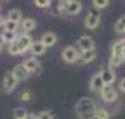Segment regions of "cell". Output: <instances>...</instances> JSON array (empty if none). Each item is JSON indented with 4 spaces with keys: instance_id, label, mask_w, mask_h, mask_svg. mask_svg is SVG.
<instances>
[{
    "instance_id": "6da1fadb",
    "label": "cell",
    "mask_w": 125,
    "mask_h": 119,
    "mask_svg": "<svg viewBox=\"0 0 125 119\" xmlns=\"http://www.w3.org/2000/svg\"><path fill=\"white\" fill-rule=\"evenodd\" d=\"M31 44H32V38L28 34L17 35L16 39L9 45V53L10 55H21L25 51H28Z\"/></svg>"
},
{
    "instance_id": "7a4b0ae2",
    "label": "cell",
    "mask_w": 125,
    "mask_h": 119,
    "mask_svg": "<svg viewBox=\"0 0 125 119\" xmlns=\"http://www.w3.org/2000/svg\"><path fill=\"white\" fill-rule=\"evenodd\" d=\"M94 111H96V104L89 97L80 98L77 101V104H76V112H77V115H83V113H87V112H94Z\"/></svg>"
},
{
    "instance_id": "3957f363",
    "label": "cell",
    "mask_w": 125,
    "mask_h": 119,
    "mask_svg": "<svg viewBox=\"0 0 125 119\" xmlns=\"http://www.w3.org/2000/svg\"><path fill=\"white\" fill-rule=\"evenodd\" d=\"M17 79L13 76L11 72H7L4 74V77H3V87H1V90L4 94H10L14 88H16V85H17Z\"/></svg>"
},
{
    "instance_id": "277c9868",
    "label": "cell",
    "mask_w": 125,
    "mask_h": 119,
    "mask_svg": "<svg viewBox=\"0 0 125 119\" xmlns=\"http://www.w3.org/2000/svg\"><path fill=\"white\" fill-rule=\"evenodd\" d=\"M79 55H80L79 51H77L74 46H72V45L65 46L63 51H62V59L65 60V62H68V63L76 62V60L79 59Z\"/></svg>"
},
{
    "instance_id": "5b68a950",
    "label": "cell",
    "mask_w": 125,
    "mask_h": 119,
    "mask_svg": "<svg viewBox=\"0 0 125 119\" xmlns=\"http://www.w3.org/2000/svg\"><path fill=\"white\" fill-rule=\"evenodd\" d=\"M23 66L25 67V70L28 72L30 74L32 73V74H40L41 73V63L40 60L37 59V57H28L25 62L23 63Z\"/></svg>"
},
{
    "instance_id": "8992f818",
    "label": "cell",
    "mask_w": 125,
    "mask_h": 119,
    "mask_svg": "<svg viewBox=\"0 0 125 119\" xmlns=\"http://www.w3.org/2000/svg\"><path fill=\"white\" fill-rule=\"evenodd\" d=\"M100 91H101V98L107 102H113L118 98V94H117V91L114 90L113 85H104Z\"/></svg>"
},
{
    "instance_id": "52a82bcc",
    "label": "cell",
    "mask_w": 125,
    "mask_h": 119,
    "mask_svg": "<svg viewBox=\"0 0 125 119\" xmlns=\"http://www.w3.org/2000/svg\"><path fill=\"white\" fill-rule=\"evenodd\" d=\"M98 74H100L104 85H111L114 83V80H115V73L113 72L111 67H101Z\"/></svg>"
},
{
    "instance_id": "ba28073f",
    "label": "cell",
    "mask_w": 125,
    "mask_h": 119,
    "mask_svg": "<svg viewBox=\"0 0 125 119\" xmlns=\"http://www.w3.org/2000/svg\"><path fill=\"white\" fill-rule=\"evenodd\" d=\"M83 23H84V27L87 29H94L100 25V16L94 14V13H89L84 17Z\"/></svg>"
},
{
    "instance_id": "9c48e42d",
    "label": "cell",
    "mask_w": 125,
    "mask_h": 119,
    "mask_svg": "<svg viewBox=\"0 0 125 119\" xmlns=\"http://www.w3.org/2000/svg\"><path fill=\"white\" fill-rule=\"evenodd\" d=\"M65 10L70 16H76L82 10V3H80L79 0H69L68 3H66V6H65Z\"/></svg>"
},
{
    "instance_id": "30bf717a",
    "label": "cell",
    "mask_w": 125,
    "mask_h": 119,
    "mask_svg": "<svg viewBox=\"0 0 125 119\" xmlns=\"http://www.w3.org/2000/svg\"><path fill=\"white\" fill-rule=\"evenodd\" d=\"M11 73H13V76L17 79V81H24V80L28 79V76H30V73L25 70V67H24L23 64H17V66L11 70Z\"/></svg>"
},
{
    "instance_id": "8fae6325",
    "label": "cell",
    "mask_w": 125,
    "mask_h": 119,
    "mask_svg": "<svg viewBox=\"0 0 125 119\" xmlns=\"http://www.w3.org/2000/svg\"><path fill=\"white\" fill-rule=\"evenodd\" d=\"M79 46L80 51H91L94 49V41L89 35H83L79 38Z\"/></svg>"
},
{
    "instance_id": "7c38bea8",
    "label": "cell",
    "mask_w": 125,
    "mask_h": 119,
    "mask_svg": "<svg viewBox=\"0 0 125 119\" xmlns=\"http://www.w3.org/2000/svg\"><path fill=\"white\" fill-rule=\"evenodd\" d=\"M40 41L44 44L45 48H51V46H53L58 42V37L55 32H45V34H42Z\"/></svg>"
},
{
    "instance_id": "4fadbf2b",
    "label": "cell",
    "mask_w": 125,
    "mask_h": 119,
    "mask_svg": "<svg viewBox=\"0 0 125 119\" xmlns=\"http://www.w3.org/2000/svg\"><path fill=\"white\" fill-rule=\"evenodd\" d=\"M89 87H90L91 91H100L104 87V83H103L101 77H100V74L96 73L93 74V77L90 79V84H89Z\"/></svg>"
},
{
    "instance_id": "5bb4252c",
    "label": "cell",
    "mask_w": 125,
    "mask_h": 119,
    "mask_svg": "<svg viewBox=\"0 0 125 119\" xmlns=\"http://www.w3.org/2000/svg\"><path fill=\"white\" fill-rule=\"evenodd\" d=\"M45 46H44V44L41 42V41H32V44H31V46H30V51L32 52V55H35V56H40V55H42L44 52H45Z\"/></svg>"
},
{
    "instance_id": "9a60e30c",
    "label": "cell",
    "mask_w": 125,
    "mask_h": 119,
    "mask_svg": "<svg viewBox=\"0 0 125 119\" xmlns=\"http://www.w3.org/2000/svg\"><path fill=\"white\" fill-rule=\"evenodd\" d=\"M21 18H23V14H21V11H20L18 9H13V10H10V11L7 13V18H6V20L18 24L20 21H21Z\"/></svg>"
},
{
    "instance_id": "2e32d148",
    "label": "cell",
    "mask_w": 125,
    "mask_h": 119,
    "mask_svg": "<svg viewBox=\"0 0 125 119\" xmlns=\"http://www.w3.org/2000/svg\"><path fill=\"white\" fill-rule=\"evenodd\" d=\"M80 60L83 63H89L91 60H94V57H96V52L94 49H91V51H82V53L79 55Z\"/></svg>"
},
{
    "instance_id": "e0dca14e",
    "label": "cell",
    "mask_w": 125,
    "mask_h": 119,
    "mask_svg": "<svg viewBox=\"0 0 125 119\" xmlns=\"http://www.w3.org/2000/svg\"><path fill=\"white\" fill-rule=\"evenodd\" d=\"M125 48V39H121L118 42H114L113 44V48H111V51H113V55L114 56H122V49Z\"/></svg>"
},
{
    "instance_id": "ac0fdd59",
    "label": "cell",
    "mask_w": 125,
    "mask_h": 119,
    "mask_svg": "<svg viewBox=\"0 0 125 119\" xmlns=\"http://www.w3.org/2000/svg\"><path fill=\"white\" fill-rule=\"evenodd\" d=\"M35 27H37V23H35L34 18H31V17L24 18L23 23H21V28H23L24 31H32Z\"/></svg>"
},
{
    "instance_id": "d6986e66",
    "label": "cell",
    "mask_w": 125,
    "mask_h": 119,
    "mask_svg": "<svg viewBox=\"0 0 125 119\" xmlns=\"http://www.w3.org/2000/svg\"><path fill=\"white\" fill-rule=\"evenodd\" d=\"M3 27H4V31H7V32H16V34H17V28H18V24L17 23H13V21L4 20Z\"/></svg>"
},
{
    "instance_id": "ffe728a7",
    "label": "cell",
    "mask_w": 125,
    "mask_h": 119,
    "mask_svg": "<svg viewBox=\"0 0 125 119\" xmlns=\"http://www.w3.org/2000/svg\"><path fill=\"white\" fill-rule=\"evenodd\" d=\"M94 119H110V113L104 108H97L94 113Z\"/></svg>"
},
{
    "instance_id": "44dd1931",
    "label": "cell",
    "mask_w": 125,
    "mask_h": 119,
    "mask_svg": "<svg viewBox=\"0 0 125 119\" xmlns=\"http://www.w3.org/2000/svg\"><path fill=\"white\" fill-rule=\"evenodd\" d=\"M28 115L27 109L23 107H18L14 109V119H25V116Z\"/></svg>"
},
{
    "instance_id": "7402d4cb",
    "label": "cell",
    "mask_w": 125,
    "mask_h": 119,
    "mask_svg": "<svg viewBox=\"0 0 125 119\" xmlns=\"http://www.w3.org/2000/svg\"><path fill=\"white\" fill-rule=\"evenodd\" d=\"M1 37H3L4 42H9V44H11L13 41L16 39L17 34H16V32H7V31H3V32H1Z\"/></svg>"
},
{
    "instance_id": "603a6c76",
    "label": "cell",
    "mask_w": 125,
    "mask_h": 119,
    "mask_svg": "<svg viewBox=\"0 0 125 119\" xmlns=\"http://www.w3.org/2000/svg\"><path fill=\"white\" fill-rule=\"evenodd\" d=\"M115 31L117 32H125V16H122L115 23Z\"/></svg>"
},
{
    "instance_id": "cb8c5ba5",
    "label": "cell",
    "mask_w": 125,
    "mask_h": 119,
    "mask_svg": "<svg viewBox=\"0 0 125 119\" xmlns=\"http://www.w3.org/2000/svg\"><path fill=\"white\" fill-rule=\"evenodd\" d=\"M32 98H34V95H32V92H31L30 90H23L21 94H20V100H21V101L28 102V101H31Z\"/></svg>"
},
{
    "instance_id": "d4e9b609",
    "label": "cell",
    "mask_w": 125,
    "mask_h": 119,
    "mask_svg": "<svg viewBox=\"0 0 125 119\" xmlns=\"http://www.w3.org/2000/svg\"><path fill=\"white\" fill-rule=\"evenodd\" d=\"M122 60H124L122 56H114V55H111V57H110V64H111V67H117V66H119L122 63Z\"/></svg>"
},
{
    "instance_id": "484cf974",
    "label": "cell",
    "mask_w": 125,
    "mask_h": 119,
    "mask_svg": "<svg viewBox=\"0 0 125 119\" xmlns=\"http://www.w3.org/2000/svg\"><path fill=\"white\" fill-rule=\"evenodd\" d=\"M110 3V0H93V6L96 9H105Z\"/></svg>"
},
{
    "instance_id": "4316f807",
    "label": "cell",
    "mask_w": 125,
    "mask_h": 119,
    "mask_svg": "<svg viewBox=\"0 0 125 119\" xmlns=\"http://www.w3.org/2000/svg\"><path fill=\"white\" fill-rule=\"evenodd\" d=\"M34 3L40 9H46V7L51 6V0H34Z\"/></svg>"
},
{
    "instance_id": "83f0119b",
    "label": "cell",
    "mask_w": 125,
    "mask_h": 119,
    "mask_svg": "<svg viewBox=\"0 0 125 119\" xmlns=\"http://www.w3.org/2000/svg\"><path fill=\"white\" fill-rule=\"evenodd\" d=\"M37 119H53V115H52V112H49V111H42V112L37 116Z\"/></svg>"
},
{
    "instance_id": "f1b7e54d",
    "label": "cell",
    "mask_w": 125,
    "mask_h": 119,
    "mask_svg": "<svg viewBox=\"0 0 125 119\" xmlns=\"http://www.w3.org/2000/svg\"><path fill=\"white\" fill-rule=\"evenodd\" d=\"M119 90L122 91V92H125V77L121 79V81H119Z\"/></svg>"
},
{
    "instance_id": "f546056e",
    "label": "cell",
    "mask_w": 125,
    "mask_h": 119,
    "mask_svg": "<svg viewBox=\"0 0 125 119\" xmlns=\"http://www.w3.org/2000/svg\"><path fill=\"white\" fill-rule=\"evenodd\" d=\"M25 119H37V116H35L34 113H28V115L25 116Z\"/></svg>"
},
{
    "instance_id": "4dcf8cb0",
    "label": "cell",
    "mask_w": 125,
    "mask_h": 119,
    "mask_svg": "<svg viewBox=\"0 0 125 119\" xmlns=\"http://www.w3.org/2000/svg\"><path fill=\"white\" fill-rule=\"evenodd\" d=\"M3 45H4V39H3V37H1V34H0V46L3 48Z\"/></svg>"
},
{
    "instance_id": "1f68e13d",
    "label": "cell",
    "mask_w": 125,
    "mask_h": 119,
    "mask_svg": "<svg viewBox=\"0 0 125 119\" xmlns=\"http://www.w3.org/2000/svg\"><path fill=\"white\" fill-rule=\"evenodd\" d=\"M122 57H124V59H125V48H124V49H122Z\"/></svg>"
},
{
    "instance_id": "d6a6232c",
    "label": "cell",
    "mask_w": 125,
    "mask_h": 119,
    "mask_svg": "<svg viewBox=\"0 0 125 119\" xmlns=\"http://www.w3.org/2000/svg\"><path fill=\"white\" fill-rule=\"evenodd\" d=\"M0 52H1V46H0Z\"/></svg>"
},
{
    "instance_id": "836d02e7",
    "label": "cell",
    "mask_w": 125,
    "mask_h": 119,
    "mask_svg": "<svg viewBox=\"0 0 125 119\" xmlns=\"http://www.w3.org/2000/svg\"><path fill=\"white\" fill-rule=\"evenodd\" d=\"M0 11H1V6H0Z\"/></svg>"
},
{
    "instance_id": "e575fe53",
    "label": "cell",
    "mask_w": 125,
    "mask_h": 119,
    "mask_svg": "<svg viewBox=\"0 0 125 119\" xmlns=\"http://www.w3.org/2000/svg\"><path fill=\"white\" fill-rule=\"evenodd\" d=\"M4 1H9V0H4Z\"/></svg>"
}]
</instances>
